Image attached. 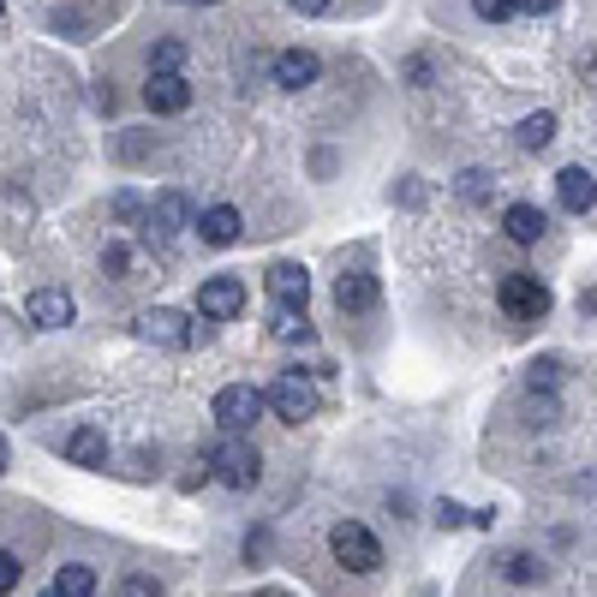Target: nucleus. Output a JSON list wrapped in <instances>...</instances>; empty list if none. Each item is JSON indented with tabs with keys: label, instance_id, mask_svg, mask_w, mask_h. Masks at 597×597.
<instances>
[{
	"label": "nucleus",
	"instance_id": "f257e3e1",
	"mask_svg": "<svg viewBox=\"0 0 597 597\" xmlns=\"http://www.w3.org/2000/svg\"><path fill=\"white\" fill-rule=\"evenodd\" d=\"M329 550H335V562L347 568V574H377V568H383V544H377V532L359 526V520H341V526L329 532Z\"/></svg>",
	"mask_w": 597,
	"mask_h": 597
},
{
	"label": "nucleus",
	"instance_id": "f03ea898",
	"mask_svg": "<svg viewBox=\"0 0 597 597\" xmlns=\"http://www.w3.org/2000/svg\"><path fill=\"white\" fill-rule=\"evenodd\" d=\"M210 473L222 478L227 490H251L263 478V461H258V449H251L246 437H222L210 449Z\"/></svg>",
	"mask_w": 597,
	"mask_h": 597
},
{
	"label": "nucleus",
	"instance_id": "7ed1b4c3",
	"mask_svg": "<svg viewBox=\"0 0 597 597\" xmlns=\"http://www.w3.org/2000/svg\"><path fill=\"white\" fill-rule=\"evenodd\" d=\"M263 406H270V395H263V389H251V383H227L222 395H215V425L227 430V437H246L251 425H258L263 418Z\"/></svg>",
	"mask_w": 597,
	"mask_h": 597
},
{
	"label": "nucleus",
	"instance_id": "20e7f679",
	"mask_svg": "<svg viewBox=\"0 0 597 597\" xmlns=\"http://www.w3.org/2000/svg\"><path fill=\"white\" fill-rule=\"evenodd\" d=\"M497 305L508 317H514V323H538L544 311H550V287L538 282V275H502V287H497Z\"/></svg>",
	"mask_w": 597,
	"mask_h": 597
},
{
	"label": "nucleus",
	"instance_id": "39448f33",
	"mask_svg": "<svg viewBox=\"0 0 597 597\" xmlns=\"http://www.w3.org/2000/svg\"><path fill=\"white\" fill-rule=\"evenodd\" d=\"M270 413L282 418V425H305V418L317 413V383H305L299 371L275 377L270 383Z\"/></svg>",
	"mask_w": 597,
	"mask_h": 597
},
{
	"label": "nucleus",
	"instance_id": "423d86ee",
	"mask_svg": "<svg viewBox=\"0 0 597 597\" xmlns=\"http://www.w3.org/2000/svg\"><path fill=\"white\" fill-rule=\"evenodd\" d=\"M198 311H203V323H227V317H239L246 311V282H239V275H203Z\"/></svg>",
	"mask_w": 597,
	"mask_h": 597
},
{
	"label": "nucleus",
	"instance_id": "0eeeda50",
	"mask_svg": "<svg viewBox=\"0 0 597 597\" xmlns=\"http://www.w3.org/2000/svg\"><path fill=\"white\" fill-rule=\"evenodd\" d=\"M138 335H144V341H156V347H192V341H198V329H186V317H180V311L156 305V311H144V317H138Z\"/></svg>",
	"mask_w": 597,
	"mask_h": 597
},
{
	"label": "nucleus",
	"instance_id": "6e6552de",
	"mask_svg": "<svg viewBox=\"0 0 597 597\" xmlns=\"http://www.w3.org/2000/svg\"><path fill=\"white\" fill-rule=\"evenodd\" d=\"M24 317H31L36 329H67L72 317H79V305H72L67 287H36L31 305H24Z\"/></svg>",
	"mask_w": 597,
	"mask_h": 597
},
{
	"label": "nucleus",
	"instance_id": "1a4fd4ad",
	"mask_svg": "<svg viewBox=\"0 0 597 597\" xmlns=\"http://www.w3.org/2000/svg\"><path fill=\"white\" fill-rule=\"evenodd\" d=\"M317 79H323V60H317L311 48H287V55H275V84H282V91H311Z\"/></svg>",
	"mask_w": 597,
	"mask_h": 597
},
{
	"label": "nucleus",
	"instance_id": "9d476101",
	"mask_svg": "<svg viewBox=\"0 0 597 597\" xmlns=\"http://www.w3.org/2000/svg\"><path fill=\"white\" fill-rule=\"evenodd\" d=\"M180 227H198L192 222V203H186L180 192H162L156 203H150V239H162V246H168Z\"/></svg>",
	"mask_w": 597,
	"mask_h": 597
},
{
	"label": "nucleus",
	"instance_id": "9b49d317",
	"mask_svg": "<svg viewBox=\"0 0 597 597\" xmlns=\"http://www.w3.org/2000/svg\"><path fill=\"white\" fill-rule=\"evenodd\" d=\"M144 102H150L156 114H186V108H192V84H186L180 72H150Z\"/></svg>",
	"mask_w": 597,
	"mask_h": 597
},
{
	"label": "nucleus",
	"instance_id": "f8f14e48",
	"mask_svg": "<svg viewBox=\"0 0 597 597\" xmlns=\"http://www.w3.org/2000/svg\"><path fill=\"white\" fill-rule=\"evenodd\" d=\"M335 305H341L347 317L371 311V305H377V275H371V270H347V275L335 282Z\"/></svg>",
	"mask_w": 597,
	"mask_h": 597
},
{
	"label": "nucleus",
	"instance_id": "ddd939ff",
	"mask_svg": "<svg viewBox=\"0 0 597 597\" xmlns=\"http://www.w3.org/2000/svg\"><path fill=\"white\" fill-rule=\"evenodd\" d=\"M270 294H275V305L305 311V299H311V275H305V263H275V270H270Z\"/></svg>",
	"mask_w": 597,
	"mask_h": 597
},
{
	"label": "nucleus",
	"instance_id": "4468645a",
	"mask_svg": "<svg viewBox=\"0 0 597 597\" xmlns=\"http://www.w3.org/2000/svg\"><path fill=\"white\" fill-rule=\"evenodd\" d=\"M556 198H562L568 215H586L592 203H597V180H592L586 168H562V174H556Z\"/></svg>",
	"mask_w": 597,
	"mask_h": 597
},
{
	"label": "nucleus",
	"instance_id": "2eb2a0df",
	"mask_svg": "<svg viewBox=\"0 0 597 597\" xmlns=\"http://www.w3.org/2000/svg\"><path fill=\"white\" fill-rule=\"evenodd\" d=\"M239 227H246V222H239V210H234V203H215V210H203V215H198L203 246H234V239H239Z\"/></svg>",
	"mask_w": 597,
	"mask_h": 597
},
{
	"label": "nucleus",
	"instance_id": "dca6fc26",
	"mask_svg": "<svg viewBox=\"0 0 597 597\" xmlns=\"http://www.w3.org/2000/svg\"><path fill=\"white\" fill-rule=\"evenodd\" d=\"M502 227H508V239H514V246H538L544 239V210L538 203H508V215H502Z\"/></svg>",
	"mask_w": 597,
	"mask_h": 597
},
{
	"label": "nucleus",
	"instance_id": "f3484780",
	"mask_svg": "<svg viewBox=\"0 0 597 597\" xmlns=\"http://www.w3.org/2000/svg\"><path fill=\"white\" fill-rule=\"evenodd\" d=\"M67 461L72 466H102V461H108V437H102L96 425H79L67 437Z\"/></svg>",
	"mask_w": 597,
	"mask_h": 597
},
{
	"label": "nucleus",
	"instance_id": "a211bd4d",
	"mask_svg": "<svg viewBox=\"0 0 597 597\" xmlns=\"http://www.w3.org/2000/svg\"><path fill=\"white\" fill-rule=\"evenodd\" d=\"M520 150H544V144H550V138H556V114L550 108H538V114H526V120H520Z\"/></svg>",
	"mask_w": 597,
	"mask_h": 597
},
{
	"label": "nucleus",
	"instance_id": "6ab92c4d",
	"mask_svg": "<svg viewBox=\"0 0 597 597\" xmlns=\"http://www.w3.org/2000/svg\"><path fill=\"white\" fill-rule=\"evenodd\" d=\"M502 580H508V586H538L544 562H538V556H526V550H514V556H502Z\"/></svg>",
	"mask_w": 597,
	"mask_h": 597
},
{
	"label": "nucleus",
	"instance_id": "aec40b11",
	"mask_svg": "<svg viewBox=\"0 0 597 597\" xmlns=\"http://www.w3.org/2000/svg\"><path fill=\"white\" fill-rule=\"evenodd\" d=\"M55 592H60V597H91V592H96V574H91L84 562H67V568L55 574Z\"/></svg>",
	"mask_w": 597,
	"mask_h": 597
},
{
	"label": "nucleus",
	"instance_id": "412c9836",
	"mask_svg": "<svg viewBox=\"0 0 597 597\" xmlns=\"http://www.w3.org/2000/svg\"><path fill=\"white\" fill-rule=\"evenodd\" d=\"M490 186H497V180H490L485 168H466V174H461V198H466V203H485Z\"/></svg>",
	"mask_w": 597,
	"mask_h": 597
},
{
	"label": "nucleus",
	"instance_id": "4be33fe9",
	"mask_svg": "<svg viewBox=\"0 0 597 597\" xmlns=\"http://www.w3.org/2000/svg\"><path fill=\"white\" fill-rule=\"evenodd\" d=\"M114 597H162V580L156 574H126Z\"/></svg>",
	"mask_w": 597,
	"mask_h": 597
},
{
	"label": "nucleus",
	"instance_id": "5701e85b",
	"mask_svg": "<svg viewBox=\"0 0 597 597\" xmlns=\"http://www.w3.org/2000/svg\"><path fill=\"white\" fill-rule=\"evenodd\" d=\"M186 48L180 43H156V55H150V72H180Z\"/></svg>",
	"mask_w": 597,
	"mask_h": 597
},
{
	"label": "nucleus",
	"instance_id": "b1692460",
	"mask_svg": "<svg viewBox=\"0 0 597 597\" xmlns=\"http://www.w3.org/2000/svg\"><path fill=\"white\" fill-rule=\"evenodd\" d=\"M102 270L126 282V275H132V246H108V251H102Z\"/></svg>",
	"mask_w": 597,
	"mask_h": 597
},
{
	"label": "nucleus",
	"instance_id": "393cba45",
	"mask_svg": "<svg viewBox=\"0 0 597 597\" xmlns=\"http://www.w3.org/2000/svg\"><path fill=\"white\" fill-rule=\"evenodd\" d=\"M19 580H24V562H19L12 550H0V592H12Z\"/></svg>",
	"mask_w": 597,
	"mask_h": 597
},
{
	"label": "nucleus",
	"instance_id": "a878e982",
	"mask_svg": "<svg viewBox=\"0 0 597 597\" xmlns=\"http://www.w3.org/2000/svg\"><path fill=\"white\" fill-rule=\"evenodd\" d=\"M473 12L497 24V19H508V12H520V7H514V0H473Z\"/></svg>",
	"mask_w": 597,
	"mask_h": 597
},
{
	"label": "nucleus",
	"instance_id": "bb28decb",
	"mask_svg": "<svg viewBox=\"0 0 597 597\" xmlns=\"http://www.w3.org/2000/svg\"><path fill=\"white\" fill-rule=\"evenodd\" d=\"M114 215H120V222H138V215H144V198H138V192H120V198H114Z\"/></svg>",
	"mask_w": 597,
	"mask_h": 597
},
{
	"label": "nucleus",
	"instance_id": "cd10ccee",
	"mask_svg": "<svg viewBox=\"0 0 597 597\" xmlns=\"http://www.w3.org/2000/svg\"><path fill=\"white\" fill-rule=\"evenodd\" d=\"M466 520H473V514H466L461 502H442V508H437V526H466Z\"/></svg>",
	"mask_w": 597,
	"mask_h": 597
},
{
	"label": "nucleus",
	"instance_id": "c85d7f7f",
	"mask_svg": "<svg viewBox=\"0 0 597 597\" xmlns=\"http://www.w3.org/2000/svg\"><path fill=\"white\" fill-rule=\"evenodd\" d=\"M532 389H556V359H538V365H532Z\"/></svg>",
	"mask_w": 597,
	"mask_h": 597
},
{
	"label": "nucleus",
	"instance_id": "c756f323",
	"mask_svg": "<svg viewBox=\"0 0 597 597\" xmlns=\"http://www.w3.org/2000/svg\"><path fill=\"white\" fill-rule=\"evenodd\" d=\"M287 7H294V12H299V19H323V12H329V7H335V0H287Z\"/></svg>",
	"mask_w": 597,
	"mask_h": 597
},
{
	"label": "nucleus",
	"instance_id": "7c9ffc66",
	"mask_svg": "<svg viewBox=\"0 0 597 597\" xmlns=\"http://www.w3.org/2000/svg\"><path fill=\"white\" fill-rule=\"evenodd\" d=\"M514 7H520V12H532V19H544V12H556L562 0H514Z\"/></svg>",
	"mask_w": 597,
	"mask_h": 597
},
{
	"label": "nucleus",
	"instance_id": "2f4dec72",
	"mask_svg": "<svg viewBox=\"0 0 597 597\" xmlns=\"http://www.w3.org/2000/svg\"><path fill=\"white\" fill-rule=\"evenodd\" d=\"M180 7H215V0H180Z\"/></svg>",
	"mask_w": 597,
	"mask_h": 597
},
{
	"label": "nucleus",
	"instance_id": "473e14b6",
	"mask_svg": "<svg viewBox=\"0 0 597 597\" xmlns=\"http://www.w3.org/2000/svg\"><path fill=\"white\" fill-rule=\"evenodd\" d=\"M258 597H287V592H258Z\"/></svg>",
	"mask_w": 597,
	"mask_h": 597
},
{
	"label": "nucleus",
	"instance_id": "72a5a7b5",
	"mask_svg": "<svg viewBox=\"0 0 597 597\" xmlns=\"http://www.w3.org/2000/svg\"><path fill=\"white\" fill-rule=\"evenodd\" d=\"M43 597H60V592H55V586H48V592H43Z\"/></svg>",
	"mask_w": 597,
	"mask_h": 597
}]
</instances>
